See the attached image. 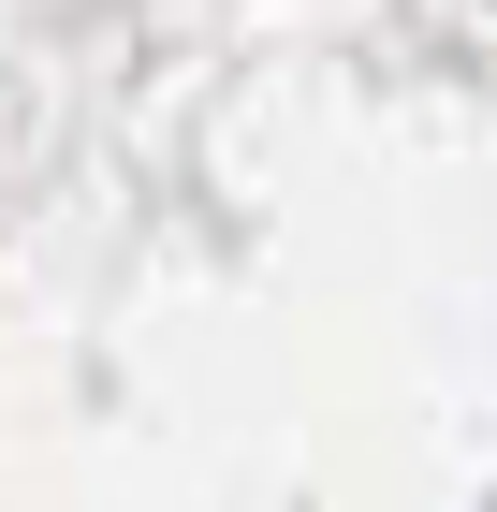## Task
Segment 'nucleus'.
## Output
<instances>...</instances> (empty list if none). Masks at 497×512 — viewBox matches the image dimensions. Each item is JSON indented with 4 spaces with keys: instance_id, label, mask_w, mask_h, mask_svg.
<instances>
[]
</instances>
